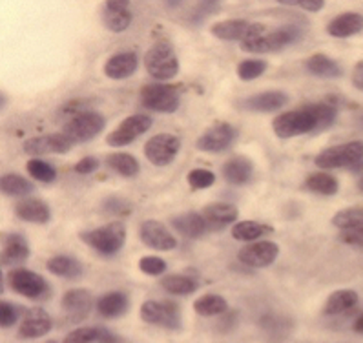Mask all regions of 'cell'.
Masks as SVG:
<instances>
[{
  "instance_id": "2e32d148",
  "label": "cell",
  "mask_w": 363,
  "mask_h": 343,
  "mask_svg": "<svg viewBox=\"0 0 363 343\" xmlns=\"http://www.w3.org/2000/svg\"><path fill=\"white\" fill-rule=\"evenodd\" d=\"M73 142L66 137L65 133H50V135H39L24 141L22 150L28 155L39 157V155L48 154H68L72 150Z\"/></svg>"
},
{
  "instance_id": "74e56055",
  "label": "cell",
  "mask_w": 363,
  "mask_h": 343,
  "mask_svg": "<svg viewBox=\"0 0 363 343\" xmlns=\"http://www.w3.org/2000/svg\"><path fill=\"white\" fill-rule=\"evenodd\" d=\"M330 223L340 230L363 227V208H345V210L337 212V214H334Z\"/></svg>"
},
{
  "instance_id": "7bdbcfd3",
  "label": "cell",
  "mask_w": 363,
  "mask_h": 343,
  "mask_svg": "<svg viewBox=\"0 0 363 343\" xmlns=\"http://www.w3.org/2000/svg\"><path fill=\"white\" fill-rule=\"evenodd\" d=\"M103 210L113 215H130L133 210L132 203L121 196H110L103 201Z\"/></svg>"
},
{
  "instance_id": "ba28073f",
  "label": "cell",
  "mask_w": 363,
  "mask_h": 343,
  "mask_svg": "<svg viewBox=\"0 0 363 343\" xmlns=\"http://www.w3.org/2000/svg\"><path fill=\"white\" fill-rule=\"evenodd\" d=\"M299 39H301V31L298 28L285 26L259 35L252 40H247V43L241 44V50L247 53H274L285 50L286 46L298 43Z\"/></svg>"
},
{
  "instance_id": "db71d44e",
  "label": "cell",
  "mask_w": 363,
  "mask_h": 343,
  "mask_svg": "<svg viewBox=\"0 0 363 343\" xmlns=\"http://www.w3.org/2000/svg\"><path fill=\"white\" fill-rule=\"evenodd\" d=\"M50 343H55V342H50Z\"/></svg>"
},
{
  "instance_id": "f35d334b",
  "label": "cell",
  "mask_w": 363,
  "mask_h": 343,
  "mask_svg": "<svg viewBox=\"0 0 363 343\" xmlns=\"http://www.w3.org/2000/svg\"><path fill=\"white\" fill-rule=\"evenodd\" d=\"M26 170L33 179L40 181V183H53L57 179V170L46 161H40V159H31L28 161Z\"/></svg>"
},
{
  "instance_id": "d6a6232c",
  "label": "cell",
  "mask_w": 363,
  "mask_h": 343,
  "mask_svg": "<svg viewBox=\"0 0 363 343\" xmlns=\"http://www.w3.org/2000/svg\"><path fill=\"white\" fill-rule=\"evenodd\" d=\"M0 190L9 198H26L35 192V186L30 179L18 174H6L0 179Z\"/></svg>"
},
{
  "instance_id": "8fae6325",
  "label": "cell",
  "mask_w": 363,
  "mask_h": 343,
  "mask_svg": "<svg viewBox=\"0 0 363 343\" xmlns=\"http://www.w3.org/2000/svg\"><path fill=\"white\" fill-rule=\"evenodd\" d=\"M152 125H154L152 117L145 116V113L126 117L124 120H121L116 130L108 133L106 145H110L111 148H123V146L132 145L137 137H141L143 133L148 132Z\"/></svg>"
},
{
  "instance_id": "277c9868",
  "label": "cell",
  "mask_w": 363,
  "mask_h": 343,
  "mask_svg": "<svg viewBox=\"0 0 363 343\" xmlns=\"http://www.w3.org/2000/svg\"><path fill=\"white\" fill-rule=\"evenodd\" d=\"M181 86L168 84V82H152L141 88V104L152 112L174 113L179 110Z\"/></svg>"
},
{
  "instance_id": "9c48e42d",
  "label": "cell",
  "mask_w": 363,
  "mask_h": 343,
  "mask_svg": "<svg viewBox=\"0 0 363 343\" xmlns=\"http://www.w3.org/2000/svg\"><path fill=\"white\" fill-rule=\"evenodd\" d=\"M8 285L11 291L17 292L18 296H24L28 300H48L52 294V288L46 279L40 274L28 269H13L8 274Z\"/></svg>"
},
{
  "instance_id": "60d3db41",
  "label": "cell",
  "mask_w": 363,
  "mask_h": 343,
  "mask_svg": "<svg viewBox=\"0 0 363 343\" xmlns=\"http://www.w3.org/2000/svg\"><path fill=\"white\" fill-rule=\"evenodd\" d=\"M103 327H79L65 336L62 343H97Z\"/></svg>"
},
{
  "instance_id": "d590c367",
  "label": "cell",
  "mask_w": 363,
  "mask_h": 343,
  "mask_svg": "<svg viewBox=\"0 0 363 343\" xmlns=\"http://www.w3.org/2000/svg\"><path fill=\"white\" fill-rule=\"evenodd\" d=\"M194 310L203 317H214L225 314L228 310L227 300L219 294H205L194 301Z\"/></svg>"
},
{
  "instance_id": "d6986e66",
  "label": "cell",
  "mask_w": 363,
  "mask_h": 343,
  "mask_svg": "<svg viewBox=\"0 0 363 343\" xmlns=\"http://www.w3.org/2000/svg\"><path fill=\"white\" fill-rule=\"evenodd\" d=\"M53 323L52 317L48 316L46 310L43 309H30L18 325V338L22 339H35L46 336L52 330Z\"/></svg>"
},
{
  "instance_id": "52a82bcc",
  "label": "cell",
  "mask_w": 363,
  "mask_h": 343,
  "mask_svg": "<svg viewBox=\"0 0 363 343\" xmlns=\"http://www.w3.org/2000/svg\"><path fill=\"white\" fill-rule=\"evenodd\" d=\"M210 33L219 40H228V43L240 40L243 44L267 33V26L261 22L245 21V18H228V21H219L212 24Z\"/></svg>"
},
{
  "instance_id": "3957f363",
  "label": "cell",
  "mask_w": 363,
  "mask_h": 343,
  "mask_svg": "<svg viewBox=\"0 0 363 343\" xmlns=\"http://www.w3.org/2000/svg\"><path fill=\"white\" fill-rule=\"evenodd\" d=\"M145 68L150 77L157 81H170L179 73V57L168 40H157L145 53Z\"/></svg>"
},
{
  "instance_id": "ffe728a7",
  "label": "cell",
  "mask_w": 363,
  "mask_h": 343,
  "mask_svg": "<svg viewBox=\"0 0 363 343\" xmlns=\"http://www.w3.org/2000/svg\"><path fill=\"white\" fill-rule=\"evenodd\" d=\"M60 307L69 316V320H82L88 316V313L94 307V296L90 291L86 288H72L62 296L60 300Z\"/></svg>"
},
{
  "instance_id": "484cf974",
  "label": "cell",
  "mask_w": 363,
  "mask_h": 343,
  "mask_svg": "<svg viewBox=\"0 0 363 343\" xmlns=\"http://www.w3.org/2000/svg\"><path fill=\"white\" fill-rule=\"evenodd\" d=\"M15 214L22 219V221H30V223L37 225H46L50 219H52V210L48 203H44L43 199L28 198L22 199L15 206Z\"/></svg>"
},
{
  "instance_id": "7dc6e473",
  "label": "cell",
  "mask_w": 363,
  "mask_h": 343,
  "mask_svg": "<svg viewBox=\"0 0 363 343\" xmlns=\"http://www.w3.org/2000/svg\"><path fill=\"white\" fill-rule=\"evenodd\" d=\"M99 167H101L99 159L88 155V157H82L81 161H77V164H75V172H77V174H82V176H88V174H94Z\"/></svg>"
},
{
  "instance_id": "11a10c76",
  "label": "cell",
  "mask_w": 363,
  "mask_h": 343,
  "mask_svg": "<svg viewBox=\"0 0 363 343\" xmlns=\"http://www.w3.org/2000/svg\"><path fill=\"white\" fill-rule=\"evenodd\" d=\"M362 125H363V119H362Z\"/></svg>"
},
{
  "instance_id": "5b68a950",
  "label": "cell",
  "mask_w": 363,
  "mask_h": 343,
  "mask_svg": "<svg viewBox=\"0 0 363 343\" xmlns=\"http://www.w3.org/2000/svg\"><path fill=\"white\" fill-rule=\"evenodd\" d=\"M363 163V141H349L325 148L314 157V164L325 170L354 167Z\"/></svg>"
},
{
  "instance_id": "cb8c5ba5",
  "label": "cell",
  "mask_w": 363,
  "mask_h": 343,
  "mask_svg": "<svg viewBox=\"0 0 363 343\" xmlns=\"http://www.w3.org/2000/svg\"><path fill=\"white\" fill-rule=\"evenodd\" d=\"M103 24L113 33H121L132 24V11L128 9V2L108 0L103 8Z\"/></svg>"
},
{
  "instance_id": "4dcf8cb0",
  "label": "cell",
  "mask_w": 363,
  "mask_h": 343,
  "mask_svg": "<svg viewBox=\"0 0 363 343\" xmlns=\"http://www.w3.org/2000/svg\"><path fill=\"white\" fill-rule=\"evenodd\" d=\"M201 214L205 215L208 225L225 227V225L238 221L240 212H238V208L234 205H228V203H210V205H206L203 208Z\"/></svg>"
},
{
  "instance_id": "ab89813d",
  "label": "cell",
  "mask_w": 363,
  "mask_h": 343,
  "mask_svg": "<svg viewBox=\"0 0 363 343\" xmlns=\"http://www.w3.org/2000/svg\"><path fill=\"white\" fill-rule=\"evenodd\" d=\"M267 72V62L261 59H247L238 66V77L243 82L254 81Z\"/></svg>"
},
{
  "instance_id": "836d02e7",
  "label": "cell",
  "mask_w": 363,
  "mask_h": 343,
  "mask_svg": "<svg viewBox=\"0 0 363 343\" xmlns=\"http://www.w3.org/2000/svg\"><path fill=\"white\" fill-rule=\"evenodd\" d=\"M274 228L267 223L259 221H240L232 227V237L238 241H256L257 237L269 236Z\"/></svg>"
},
{
  "instance_id": "603a6c76",
  "label": "cell",
  "mask_w": 363,
  "mask_h": 343,
  "mask_svg": "<svg viewBox=\"0 0 363 343\" xmlns=\"http://www.w3.org/2000/svg\"><path fill=\"white\" fill-rule=\"evenodd\" d=\"M363 31V15L356 11L337 15L327 24V33L334 39H349Z\"/></svg>"
},
{
  "instance_id": "7a4b0ae2",
  "label": "cell",
  "mask_w": 363,
  "mask_h": 343,
  "mask_svg": "<svg viewBox=\"0 0 363 343\" xmlns=\"http://www.w3.org/2000/svg\"><path fill=\"white\" fill-rule=\"evenodd\" d=\"M126 236H128L126 225L123 221H111L103 227L94 228V230L82 232L81 240L95 252L103 254V256H113L124 247Z\"/></svg>"
},
{
  "instance_id": "c3c4849f",
  "label": "cell",
  "mask_w": 363,
  "mask_h": 343,
  "mask_svg": "<svg viewBox=\"0 0 363 343\" xmlns=\"http://www.w3.org/2000/svg\"><path fill=\"white\" fill-rule=\"evenodd\" d=\"M281 4L298 6L301 9H307V11H320V9H323L325 0H281Z\"/></svg>"
},
{
  "instance_id": "b9f144b4",
  "label": "cell",
  "mask_w": 363,
  "mask_h": 343,
  "mask_svg": "<svg viewBox=\"0 0 363 343\" xmlns=\"http://www.w3.org/2000/svg\"><path fill=\"white\" fill-rule=\"evenodd\" d=\"M186 181H189V186L192 190H205L216 183V174L205 170V168H194V170L189 172Z\"/></svg>"
},
{
  "instance_id": "1f68e13d",
  "label": "cell",
  "mask_w": 363,
  "mask_h": 343,
  "mask_svg": "<svg viewBox=\"0 0 363 343\" xmlns=\"http://www.w3.org/2000/svg\"><path fill=\"white\" fill-rule=\"evenodd\" d=\"M106 167L110 170H113L117 176L121 177H132L139 176V172H141V164L137 161L133 155L124 154V152H116V154H110L106 157Z\"/></svg>"
},
{
  "instance_id": "f907efd6",
  "label": "cell",
  "mask_w": 363,
  "mask_h": 343,
  "mask_svg": "<svg viewBox=\"0 0 363 343\" xmlns=\"http://www.w3.org/2000/svg\"><path fill=\"white\" fill-rule=\"evenodd\" d=\"M97 343H128L124 338H121V336H116L111 334L110 330L103 329L101 330V338H99Z\"/></svg>"
},
{
  "instance_id": "83f0119b",
  "label": "cell",
  "mask_w": 363,
  "mask_h": 343,
  "mask_svg": "<svg viewBox=\"0 0 363 343\" xmlns=\"http://www.w3.org/2000/svg\"><path fill=\"white\" fill-rule=\"evenodd\" d=\"M305 68L308 73L316 75L320 79H337L342 77V66L337 64L333 57L325 55V53H314L305 60Z\"/></svg>"
},
{
  "instance_id": "bcb514c9",
  "label": "cell",
  "mask_w": 363,
  "mask_h": 343,
  "mask_svg": "<svg viewBox=\"0 0 363 343\" xmlns=\"http://www.w3.org/2000/svg\"><path fill=\"white\" fill-rule=\"evenodd\" d=\"M337 237H340V241L345 244H352V247H363V227L342 230Z\"/></svg>"
},
{
  "instance_id": "8d00e7d4",
  "label": "cell",
  "mask_w": 363,
  "mask_h": 343,
  "mask_svg": "<svg viewBox=\"0 0 363 343\" xmlns=\"http://www.w3.org/2000/svg\"><path fill=\"white\" fill-rule=\"evenodd\" d=\"M161 287L175 296H186L197 291L199 283L190 276L184 274H168L161 279Z\"/></svg>"
},
{
  "instance_id": "e0dca14e",
  "label": "cell",
  "mask_w": 363,
  "mask_h": 343,
  "mask_svg": "<svg viewBox=\"0 0 363 343\" xmlns=\"http://www.w3.org/2000/svg\"><path fill=\"white\" fill-rule=\"evenodd\" d=\"M30 257V244L26 237L17 232L6 234L2 237V266H21Z\"/></svg>"
},
{
  "instance_id": "f5cc1de1",
  "label": "cell",
  "mask_w": 363,
  "mask_h": 343,
  "mask_svg": "<svg viewBox=\"0 0 363 343\" xmlns=\"http://www.w3.org/2000/svg\"><path fill=\"white\" fill-rule=\"evenodd\" d=\"M358 189H359V190H362V192H363V177H362V179H359V181H358Z\"/></svg>"
},
{
  "instance_id": "6da1fadb",
  "label": "cell",
  "mask_w": 363,
  "mask_h": 343,
  "mask_svg": "<svg viewBox=\"0 0 363 343\" xmlns=\"http://www.w3.org/2000/svg\"><path fill=\"white\" fill-rule=\"evenodd\" d=\"M337 106L333 103H312L289 110L272 120V130L279 139H292L299 135H318L336 123Z\"/></svg>"
},
{
  "instance_id": "5bb4252c",
  "label": "cell",
  "mask_w": 363,
  "mask_h": 343,
  "mask_svg": "<svg viewBox=\"0 0 363 343\" xmlns=\"http://www.w3.org/2000/svg\"><path fill=\"white\" fill-rule=\"evenodd\" d=\"M279 256V247L274 241H256L238 252V259L243 265L254 266V269H265L272 265Z\"/></svg>"
},
{
  "instance_id": "d4e9b609",
  "label": "cell",
  "mask_w": 363,
  "mask_h": 343,
  "mask_svg": "<svg viewBox=\"0 0 363 343\" xmlns=\"http://www.w3.org/2000/svg\"><path fill=\"white\" fill-rule=\"evenodd\" d=\"M254 163L245 155H235L228 159L227 163L223 164V177L227 183L234 186L247 185L248 181L252 179Z\"/></svg>"
},
{
  "instance_id": "8992f818",
  "label": "cell",
  "mask_w": 363,
  "mask_h": 343,
  "mask_svg": "<svg viewBox=\"0 0 363 343\" xmlns=\"http://www.w3.org/2000/svg\"><path fill=\"white\" fill-rule=\"evenodd\" d=\"M104 126H106L104 116H101L99 112H91V110H84L66 120V125L62 126V133L73 145H81V142L97 137L104 130Z\"/></svg>"
},
{
  "instance_id": "44dd1931",
  "label": "cell",
  "mask_w": 363,
  "mask_h": 343,
  "mask_svg": "<svg viewBox=\"0 0 363 343\" xmlns=\"http://www.w3.org/2000/svg\"><path fill=\"white\" fill-rule=\"evenodd\" d=\"M137 66H139V59L137 53L128 50V52H119L116 55H111L110 59L104 62V75L113 81H123V79L132 77L135 73Z\"/></svg>"
},
{
  "instance_id": "ac0fdd59",
  "label": "cell",
  "mask_w": 363,
  "mask_h": 343,
  "mask_svg": "<svg viewBox=\"0 0 363 343\" xmlns=\"http://www.w3.org/2000/svg\"><path fill=\"white\" fill-rule=\"evenodd\" d=\"M289 103V95L281 90H270L261 91V94L250 95L247 99L241 101V108L248 110V112L257 113H270L276 112L279 108H283Z\"/></svg>"
},
{
  "instance_id": "7c38bea8",
  "label": "cell",
  "mask_w": 363,
  "mask_h": 343,
  "mask_svg": "<svg viewBox=\"0 0 363 343\" xmlns=\"http://www.w3.org/2000/svg\"><path fill=\"white\" fill-rule=\"evenodd\" d=\"M141 320L148 325L164 327V329L177 330L181 329L179 307L172 301H155L148 300L141 305Z\"/></svg>"
},
{
  "instance_id": "30bf717a",
  "label": "cell",
  "mask_w": 363,
  "mask_h": 343,
  "mask_svg": "<svg viewBox=\"0 0 363 343\" xmlns=\"http://www.w3.org/2000/svg\"><path fill=\"white\" fill-rule=\"evenodd\" d=\"M235 139H238V130L227 120H218L199 135L196 146L197 150L206 154H221L234 145Z\"/></svg>"
},
{
  "instance_id": "7402d4cb",
  "label": "cell",
  "mask_w": 363,
  "mask_h": 343,
  "mask_svg": "<svg viewBox=\"0 0 363 343\" xmlns=\"http://www.w3.org/2000/svg\"><path fill=\"white\" fill-rule=\"evenodd\" d=\"M172 228L186 240H199L210 230V225L199 212H184L172 219Z\"/></svg>"
},
{
  "instance_id": "4316f807",
  "label": "cell",
  "mask_w": 363,
  "mask_h": 343,
  "mask_svg": "<svg viewBox=\"0 0 363 343\" xmlns=\"http://www.w3.org/2000/svg\"><path fill=\"white\" fill-rule=\"evenodd\" d=\"M130 300L124 292L113 291L106 292L103 296L97 300V310L103 317H108V320H116V317L124 316L128 313Z\"/></svg>"
},
{
  "instance_id": "816d5d0a",
  "label": "cell",
  "mask_w": 363,
  "mask_h": 343,
  "mask_svg": "<svg viewBox=\"0 0 363 343\" xmlns=\"http://www.w3.org/2000/svg\"><path fill=\"white\" fill-rule=\"evenodd\" d=\"M352 329H354V332H358V334H363V314H359V316L356 317L354 323H352Z\"/></svg>"
},
{
  "instance_id": "f1b7e54d",
  "label": "cell",
  "mask_w": 363,
  "mask_h": 343,
  "mask_svg": "<svg viewBox=\"0 0 363 343\" xmlns=\"http://www.w3.org/2000/svg\"><path fill=\"white\" fill-rule=\"evenodd\" d=\"M358 292L352 291V288H342V291L333 292L329 300L325 301L323 314L325 316H337V314H343L347 310H352L358 305Z\"/></svg>"
},
{
  "instance_id": "f6af8a7d",
  "label": "cell",
  "mask_w": 363,
  "mask_h": 343,
  "mask_svg": "<svg viewBox=\"0 0 363 343\" xmlns=\"http://www.w3.org/2000/svg\"><path fill=\"white\" fill-rule=\"evenodd\" d=\"M21 307L9 303V301H2L0 303V325H2V329L13 327L18 317H21Z\"/></svg>"
},
{
  "instance_id": "f546056e",
  "label": "cell",
  "mask_w": 363,
  "mask_h": 343,
  "mask_svg": "<svg viewBox=\"0 0 363 343\" xmlns=\"http://www.w3.org/2000/svg\"><path fill=\"white\" fill-rule=\"evenodd\" d=\"M46 269L53 276L66 279H75L82 276V265L77 257L68 256V254H59V256L50 257L46 262Z\"/></svg>"
},
{
  "instance_id": "4fadbf2b",
  "label": "cell",
  "mask_w": 363,
  "mask_h": 343,
  "mask_svg": "<svg viewBox=\"0 0 363 343\" xmlns=\"http://www.w3.org/2000/svg\"><path fill=\"white\" fill-rule=\"evenodd\" d=\"M181 141L174 133H157L145 145V157L155 167H168L179 155Z\"/></svg>"
},
{
  "instance_id": "681fc988",
  "label": "cell",
  "mask_w": 363,
  "mask_h": 343,
  "mask_svg": "<svg viewBox=\"0 0 363 343\" xmlns=\"http://www.w3.org/2000/svg\"><path fill=\"white\" fill-rule=\"evenodd\" d=\"M352 86L356 90L363 91V60L356 62L354 69H352Z\"/></svg>"
},
{
  "instance_id": "e575fe53",
  "label": "cell",
  "mask_w": 363,
  "mask_h": 343,
  "mask_svg": "<svg viewBox=\"0 0 363 343\" xmlns=\"http://www.w3.org/2000/svg\"><path fill=\"white\" fill-rule=\"evenodd\" d=\"M305 189L318 193V196H334L340 190V183H337L336 177L327 174V172H316L305 179Z\"/></svg>"
},
{
  "instance_id": "9a60e30c",
  "label": "cell",
  "mask_w": 363,
  "mask_h": 343,
  "mask_svg": "<svg viewBox=\"0 0 363 343\" xmlns=\"http://www.w3.org/2000/svg\"><path fill=\"white\" fill-rule=\"evenodd\" d=\"M139 237L146 247L154 250H162V252L174 250L177 247V237L157 219L143 221L141 227H139Z\"/></svg>"
},
{
  "instance_id": "ee69618b",
  "label": "cell",
  "mask_w": 363,
  "mask_h": 343,
  "mask_svg": "<svg viewBox=\"0 0 363 343\" xmlns=\"http://www.w3.org/2000/svg\"><path fill=\"white\" fill-rule=\"evenodd\" d=\"M139 269L146 276H162L167 272L168 265L162 257L157 256H145L139 259Z\"/></svg>"
}]
</instances>
